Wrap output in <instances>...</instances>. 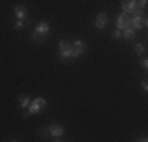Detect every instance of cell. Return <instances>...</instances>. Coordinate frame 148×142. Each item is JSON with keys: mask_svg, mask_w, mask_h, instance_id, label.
Here are the masks:
<instances>
[{"mask_svg": "<svg viewBox=\"0 0 148 142\" xmlns=\"http://www.w3.org/2000/svg\"><path fill=\"white\" fill-rule=\"evenodd\" d=\"M58 59L60 60H69L74 59V46L68 41H60L58 43Z\"/></svg>", "mask_w": 148, "mask_h": 142, "instance_id": "obj_1", "label": "cell"}, {"mask_svg": "<svg viewBox=\"0 0 148 142\" xmlns=\"http://www.w3.org/2000/svg\"><path fill=\"white\" fill-rule=\"evenodd\" d=\"M47 106V101H46L44 98H41V97H38V98H35V99H32L30 101V104H29V108H27V111H29V114L32 115V114H38V112H41L43 109Z\"/></svg>", "mask_w": 148, "mask_h": 142, "instance_id": "obj_2", "label": "cell"}, {"mask_svg": "<svg viewBox=\"0 0 148 142\" xmlns=\"http://www.w3.org/2000/svg\"><path fill=\"white\" fill-rule=\"evenodd\" d=\"M51 32V24L47 22V21H41V22L36 24V27H35V35H40V37H46V35Z\"/></svg>", "mask_w": 148, "mask_h": 142, "instance_id": "obj_3", "label": "cell"}, {"mask_svg": "<svg viewBox=\"0 0 148 142\" xmlns=\"http://www.w3.org/2000/svg\"><path fill=\"white\" fill-rule=\"evenodd\" d=\"M107 22H109L107 14L104 11H101V13H98L96 19H95V27H96L98 30H104V28L107 27Z\"/></svg>", "mask_w": 148, "mask_h": 142, "instance_id": "obj_4", "label": "cell"}, {"mask_svg": "<svg viewBox=\"0 0 148 142\" xmlns=\"http://www.w3.org/2000/svg\"><path fill=\"white\" fill-rule=\"evenodd\" d=\"M137 10V2L136 0H123L121 2V13L132 14Z\"/></svg>", "mask_w": 148, "mask_h": 142, "instance_id": "obj_5", "label": "cell"}, {"mask_svg": "<svg viewBox=\"0 0 148 142\" xmlns=\"http://www.w3.org/2000/svg\"><path fill=\"white\" fill-rule=\"evenodd\" d=\"M115 26H117L118 30H125V28L129 26V14L120 13L118 17H117V22H115Z\"/></svg>", "mask_w": 148, "mask_h": 142, "instance_id": "obj_6", "label": "cell"}, {"mask_svg": "<svg viewBox=\"0 0 148 142\" xmlns=\"http://www.w3.org/2000/svg\"><path fill=\"white\" fill-rule=\"evenodd\" d=\"M14 16L19 21H27V8L24 5H16L14 6Z\"/></svg>", "mask_w": 148, "mask_h": 142, "instance_id": "obj_7", "label": "cell"}, {"mask_svg": "<svg viewBox=\"0 0 148 142\" xmlns=\"http://www.w3.org/2000/svg\"><path fill=\"white\" fill-rule=\"evenodd\" d=\"M134 35H136V30H134L131 26H128L125 30H121V37L125 38V40H128V41H132L134 40Z\"/></svg>", "mask_w": 148, "mask_h": 142, "instance_id": "obj_8", "label": "cell"}, {"mask_svg": "<svg viewBox=\"0 0 148 142\" xmlns=\"http://www.w3.org/2000/svg\"><path fill=\"white\" fill-rule=\"evenodd\" d=\"M145 51H147L145 44H142V43H136V44H134V52H136V55H139V57L143 55Z\"/></svg>", "mask_w": 148, "mask_h": 142, "instance_id": "obj_9", "label": "cell"}, {"mask_svg": "<svg viewBox=\"0 0 148 142\" xmlns=\"http://www.w3.org/2000/svg\"><path fill=\"white\" fill-rule=\"evenodd\" d=\"M30 101H32V99H30L29 97H25V95H21V97H19V106L24 109V111H25V109L29 108Z\"/></svg>", "mask_w": 148, "mask_h": 142, "instance_id": "obj_10", "label": "cell"}, {"mask_svg": "<svg viewBox=\"0 0 148 142\" xmlns=\"http://www.w3.org/2000/svg\"><path fill=\"white\" fill-rule=\"evenodd\" d=\"M73 46H74V48H77V49H84V51H85L87 43H85V41H82V40H76V41L73 43Z\"/></svg>", "mask_w": 148, "mask_h": 142, "instance_id": "obj_11", "label": "cell"}, {"mask_svg": "<svg viewBox=\"0 0 148 142\" xmlns=\"http://www.w3.org/2000/svg\"><path fill=\"white\" fill-rule=\"evenodd\" d=\"M13 28H14V30H22L24 28V21H19L17 19L14 24H13Z\"/></svg>", "mask_w": 148, "mask_h": 142, "instance_id": "obj_12", "label": "cell"}, {"mask_svg": "<svg viewBox=\"0 0 148 142\" xmlns=\"http://www.w3.org/2000/svg\"><path fill=\"white\" fill-rule=\"evenodd\" d=\"M137 2V8H140V10H143L147 6V0H136Z\"/></svg>", "mask_w": 148, "mask_h": 142, "instance_id": "obj_13", "label": "cell"}, {"mask_svg": "<svg viewBox=\"0 0 148 142\" xmlns=\"http://www.w3.org/2000/svg\"><path fill=\"white\" fill-rule=\"evenodd\" d=\"M112 37H114V40H120V38H121V30H115L114 33H112Z\"/></svg>", "mask_w": 148, "mask_h": 142, "instance_id": "obj_14", "label": "cell"}, {"mask_svg": "<svg viewBox=\"0 0 148 142\" xmlns=\"http://www.w3.org/2000/svg\"><path fill=\"white\" fill-rule=\"evenodd\" d=\"M140 66H142L143 70H147L148 68V60L147 59H142V60H140Z\"/></svg>", "mask_w": 148, "mask_h": 142, "instance_id": "obj_15", "label": "cell"}, {"mask_svg": "<svg viewBox=\"0 0 148 142\" xmlns=\"http://www.w3.org/2000/svg\"><path fill=\"white\" fill-rule=\"evenodd\" d=\"M140 85H142V90H143V92H147V90H148V84H147V81H142V84H140Z\"/></svg>", "mask_w": 148, "mask_h": 142, "instance_id": "obj_16", "label": "cell"}, {"mask_svg": "<svg viewBox=\"0 0 148 142\" xmlns=\"http://www.w3.org/2000/svg\"><path fill=\"white\" fill-rule=\"evenodd\" d=\"M137 141H140V142H147L148 139H147V136H142V137H139Z\"/></svg>", "mask_w": 148, "mask_h": 142, "instance_id": "obj_17", "label": "cell"}]
</instances>
